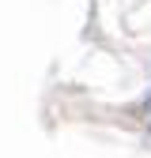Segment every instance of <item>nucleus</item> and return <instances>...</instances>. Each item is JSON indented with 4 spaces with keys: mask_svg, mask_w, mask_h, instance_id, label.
<instances>
[{
    "mask_svg": "<svg viewBox=\"0 0 151 158\" xmlns=\"http://www.w3.org/2000/svg\"><path fill=\"white\" fill-rule=\"evenodd\" d=\"M147 109H151V98H147Z\"/></svg>",
    "mask_w": 151,
    "mask_h": 158,
    "instance_id": "obj_1",
    "label": "nucleus"
}]
</instances>
